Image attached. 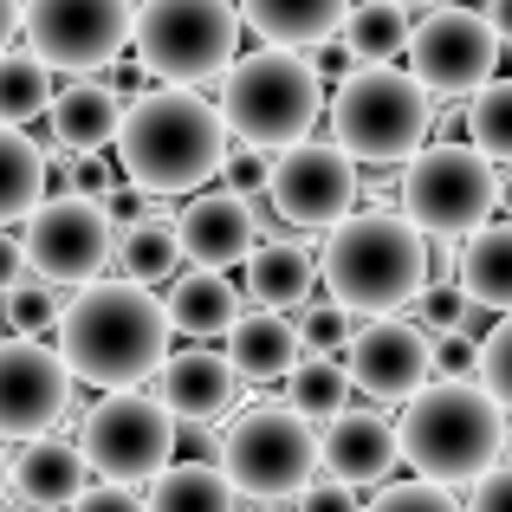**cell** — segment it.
I'll return each instance as SVG.
<instances>
[{"mask_svg":"<svg viewBox=\"0 0 512 512\" xmlns=\"http://www.w3.org/2000/svg\"><path fill=\"white\" fill-rule=\"evenodd\" d=\"M169 331H175L169 305L150 299V286H137V279H98V286H78V299L65 305L59 350H65L78 383L111 396V389H137L150 376H163Z\"/></svg>","mask_w":512,"mask_h":512,"instance_id":"6da1fadb","label":"cell"},{"mask_svg":"<svg viewBox=\"0 0 512 512\" xmlns=\"http://www.w3.org/2000/svg\"><path fill=\"white\" fill-rule=\"evenodd\" d=\"M234 130H227L221 104H208L195 85H150L124 111V137H117V169L150 195H195L208 175L227 169Z\"/></svg>","mask_w":512,"mask_h":512,"instance_id":"7a4b0ae2","label":"cell"},{"mask_svg":"<svg viewBox=\"0 0 512 512\" xmlns=\"http://www.w3.org/2000/svg\"><path fill=\"white\" fill-rule=\"evenodd\" d=\"M396 428H402V461L422 480H441V487L487 480L512 441L506 402L480 376H441V383H428L422 396H409Z\"/></svg>","mask_w":512,"mask_h":512,"instance_id":"3957f363","label":"cell"},{"mask_svg":"<svg viewBox=\"0 0 512 512\" xmlns=\"http://www.w3.org/2000/svg\"><path fill=\"white\" fill-rule=\"evenodd\" d=\"M325 292L389 318L428 292V234L402 208H357L325 234Z\"/></svg>","mask_w":512,"mask_h":512,"instance_id":"277c9868","label":"cell"},{"mask_svg":"<svg viewBox=\"0 0 512 512\" xmlns=\"http://www.w3.org/2000/svg\"><path fill=\"white\" fill-rule=\"evenodd\" d=\"M325 78H318L305 46H253L234 59V72L221 78V117L234 130V143H260V150H292L312 137V124L325 117Z\"/></svg>","mask_w":512,"mask_h":512,"instance_id":"5b68a950","label":"cell"},{"mask_svg":"<svg viewBox=\"0 0 512 512\" xmlns=\"http://www.w3.org/2000/svg\"><path fill=\"white\" fill-rule=\"evenodd\" d=\"M331 137L370 169H402L435 137V91L402 65H357L331 91Z\"/></svg>","mask_w":512,"mask_h":512,"instance_id":"8992f818","label":"cell"},{"mask_svg":"<svg viewBox=\"0 0 512 512\" xmlns=\"http://www.w3.org/2000/svg\"><path fill=\"white\" fill-rule=\"evenodd\" d=\"M240 0H137V59L156 85H208L240 59Z\"/></svg>","mask_w":512,"mask_h":512,"instance_id":"52a82bcc","label":"cell"},{"mask_svg":"<svg viewBox=\"0 0 512 512\" xmlns=\"http://www.w3.org/2000/svg\"><path fill=\"white\" fill-rule=\"evenodd\" d=\"M402 214L428 240H467L506 208V175L480 143H428L415 163H402Z\"/></svg>","mask_w":512,"mask_h":512,"instance_id":"ba28073f","label":"cell"},{"mask_svg":"<svg viewBox=\"0 0 512 512\" xmlns=\"http://www.w3.org/2000/svg\"><path fill=\"white\" fill-rule=\"evenodd\" d=\"M221 467L247 500H299L325 467V428L292 402L247 409L221 435Z\"/></svg>","mask_w":512,"mask_h":512,"instance_id":"9c48e42d","label":"cell"},{"mask_svg":"<svg viewBox=\"0 0 512 512\" xmlns=\"http://www.w3.org/2000/svg\"><path fill=\"white\" fill-rule=\"evenodd\" d=\"M78 448L91 454L98 480L117 487H156L182 454V422L169 415L163 396H137V389H111L91 402L78 422Z\"/></svg>","mask_w":512,"mask_h":512,"instance_id":"30bf717a","label":"cell"},{"mask_svg":"<svg viewBox=\"0 0 512 512\" xmlns=\"http://www.w3.org/2000/svg\"><path fill=\"white\" fill-rule=\"evenodd\" d=\"M26 46L59 72H111L137 46V0H26Z\"/></svg>","mask_w":512,"mask_h":512,"instance_id":"8fae6325","label":"cell"},{"mask_svg":"<svg viewBox=\"0 0 512 512\" xmlns=\"http://www.w3.org/2000/svg\"><path fill=\"white\" fill-rule=\"evenodd\" d=\"M506 39L493 33L487 13L474 7H435L409 39V72L435 91L441 104H467L474 91H487L500 78Z\"/></svg>","mask_w":512,"mask_h":512,"instance_id":"7c38bea8","label":"cell"},{"mask_svg":"<svg viewBox=\"0 0 512 512\" xmlns=\"http://www.w3.org/2000/svg\"><path fill=\"white\" fill-rule=\"evenodd\" d=\"M20 247L46 286H98L104 266L117 260V221L104 201L65 195V201H46L20 227Z\"/></svg>","mask_w":512,"mask_h":512,"instance_id":"4fadbf2b","label":"cell"},{"mask_svg":"<svg viewBox=\"0 0 512 512\" xmlns=\"http://www.w3.org/2000/svg\"><path fill=\"white\" fill-rule=\"evenodd\" d=\"M273 214L299 234H331L357 214V156L338 137H305L273 156Z\"/></svg>","mask_w":512,"mask_h":512,"instance_id":"5bb4252c","label":"cell"},{"mask_svg":"<svg viewBox=\"0 0 512 512\" xmlns=\"http://www.w3.org/2000/svg\"><path fill=\"white\" fill-rule=\"evenodd\" d=\"M72 383L78 376L59 344L7 338V350H0V435L7 441L59 435L65 409H72Z\"/></svg>","mask_w":512,"mask_h":512,"instance_id":"9a60e30c","label":"cell"},{"mask_svg":"<svg viewBox=\"0 0 512 512\" xmlns=\"http://www.w3.org/2000/svg\"><path fill=\"white\" fill-rule=\"evenodd\" d=\"M344 363H350L363 396L409 402V396H422L428 376H435V344H428L422 325H402V318L389 312V318H370V325L357 331V344H350Z\"/></svg>","mask_w":512,"mask_h":512,"instance_id":"2e32d148","label":"cell"},{"mask_svg":"<svg viewBox=\"0 0 512 512\" xmlns=\"http://www.w3.org/2000/svg\"><path fill=\"white\" fill-rule=\"evenodd\" d=\"M175 234H182L188 260L195 266H247L253 247H260V214H253V195L240 188H208V195H188V208L175 214Z\"/></svg>","mask_w":512,"mask_h":512,"instance_id":"e0dca14e","label":"cell"},{"mask_svg":"<svg viewBox=\"0 0 512 512\" xmlns=\"http://www.w3.org/2000/svg\"><path fill=\"white\" fill-rule=\"evenodd\" d=\"M402 461V428L376 409H344L325 422V467L331 480H350V487H389Z\"/></svg>","mask_w":512,"mask_h":512,"instance_id":"ac0fdd59","label":"cell"},{"mask_svg":"<svg viewBox=\"0 0 512 512\" xmlns=\"http://www.w3.org/2000/svg\"><path fill=\"white\" fill-rule=\"evenodd\" d=\"M156 396L169 402L175 422H221L240 396V370H234L227 350H208V344L169 350L163 376H156Z\"/></svg>","mask_w":512,"mask_h":512,"instance_id":"d6986e66","label":"cell"},{"mask_svg":"<svg viewBox=\"0 0 512 512\" xmlns=\"http://www.w3.org/2000/svg\"><path fill=\"white\" fill-rule=\"evenodd\" d=\"M91 454L78 441H59V435H39V441H20L13 454V500L39 506V512H72L78 500L91 493Z\"/></svg>","mask_w":512,"mask_h":512,"instance_id":"ffe728a7","label":"cell"},{"mask_svg":"<svg viewBox=\"0 0 512 512\" xmlns=\"http://www.w3.org/2000/svg\"><path fill=\"white\" fill-rule=\"evenodd\" d=\"M227 357H234L240 383H260L266 389V383H286L312 350H305V325H292L286 312L260 305V312H247L234 331H227Z\"/></svg>","mask_w":512,"mask_h":512,"instance_id":"44dd1931","label":"cell"},{"mask_svg":"<svg viewBox=\"0 0 512 512\" xmlns=\"http://www.w3.org/2000/svg\"><path fill=\"white\" fill-rule=\"evenodd\" d=\"M163 305H169V325L182 331V338H195V344L227 338V331L247 318L240 312V286L221 273V266H188V273H175Z\"/></svg>","mask_w":512,"mask_h":512,"instance_id":"7402d4cb","label":"cell"},{"mask_svg":"<svg viewBox=\"0 0 512 512\" xmlns=\"http://www.w3.org/2000/svg\"><path fill=\"white\" fill-rule=\"evenodd\" d=\"M312 279H325V260H312V247H305V240L266 234L260 247H253V260H247V299L286 312V305H305V299H312Z\"/></svg>","mask_w":512,"mask_h":512,"instance_id":"603a6c76","label":"cell"},{"mask_svg":"<svg viewBox=\"0 0 512 512\" xmlns=\"http://www.w3.org/2000/svg\"><path fill=\"white\" fill-rule=\"evenodd\" d=\"M124 111L130 104L117 98L111 85H98V78H78V85L59 91V104H52V137H59V150H104V143L124 137Z\"/></svg>","mask_w":512,"mask_h":512,"instance_id":"cb8c5ba5","label":"cell"},{"mask_svg":"<svg viewBox=\"0 0 512 512\" xmlns=\"http://www.w3.org/2000/svg\"><path fill=\"white\" fill-rule=\"evenodd\" d=\"M350 7L357 0H240V13H247V26L260 39H273V46H305L312 52L318 39H338Z\"/></svg>","mask_w":512,"mask_h":512,"instance_id":"d4e9b609","label":"cell"},{"mask_svg":"<svg viewBox=\"0 0 512 512\" xmlns=\"http://www.w3.org/2000/svg\"><path fill=\"white\" fill-rule=\"evenodd\" d=\"M454 273L474 292L480 312H512V214L467 234V247L454 253Z\"/></svg>","mask_w":512,"mask_h":512,"instance_id":"484cf974","label":"cell"},{"mask_svg":"<svg viewBox=\"0 0 512 512\" xmlns=\"http://www.w3.org/2000/svg\"><path fill=\"white\" fill-rule=\"evenodd\" d=\"M46 169H52V156L26 130L7 124V137H0V221L7 227H26L46 208Z\"/></svg>","mask_w":512,"mask_h":512,"instance_id":"4316f807","label":"cell"},{"mask_svg":"<svg viewBox=\"0 0 512 512\" xmlns=\"http://www.w3.org/2000/svg\"><path fill=\"white\" fill-rule=\"evenodd\" d=\"M247 493L227 480L221 461H182L150 487V512H240Z\"/></svg>","mask_w":512,"mask_h":512,"instance_id":"83f0119b","label":"cell"},{"mask_svg":"<svg viewBox=\"0 0 512 512\" xmlns=\"http://www.w3.org/2000/svg\"><path fill=\"white\" fill-rule=\"evenodd\" d=\"M52 72H59V65L39 59L33 46H13L7 59H0V124L26 130L33 117H52V104H59Z\"/></svg>","mask_w":512,"mask_h":512,"instance_id":"f1b7e54d","label":"cell"},{"mask_svg":"<svg viewBox=\"0 0 512 512\" xmlns=\"http://www.w3.org/2000/svg\"><path fill=\"white\" fill-rule=\"evenodd\" d=\"M188 260L182 234H175L169 214H150V221L137 227H117V266H124V279H137V286H163L175 279V266Z\"/></svg>","mask_w":512,"mask_h":512,"instance_id":"f546056e","label":"cell"},{"mask_svg":"<svg viewBox=\"0 0 512 512\" xmlns=\"http://www.w3.org/2000/svg\"><path fill=\"white\" fill-rule=\"evenodd\" d=\"M344 39L357 46L363 65H396L415 39V20H409L402 0H357L350 20H344Z\"/></svg>","mask_w":512,"mask_h":512,"instance_id":"4dcf8cb0","label":"cell"},{"mask_svg":"<svg viewBox=\"0 0 512 512\" xmlns=\"http://www.w3.org/2000/svg\"><path fill=\"white\" fill-rule=\"evenodd\" d=\"M350 389H357V376H350L344 357H305L299 370L286 376V402H292V409H305L312 422H331V415H344Z\"/></svg>","mask_w":512,"mask_h":512,"instance_id":"1f68e13d","label":"cell"},{"mask_svg":"<svg viewBox=\"0 0 512 512\" xmlns=\"http://www.w3.org/2000/svg\"><path fill=\"white\" fill-rule=\"evenodd\" d=\"M467 117H474L480 150L512 169V78H493L487 91H474V98H467Z\"/></svg>","mask_w":512,"mask_h":512,"instance_id":"d6a6232c","label":"cell"},{"mask_svg":"<svg viewBox=\"0 0 512 512\" xmlns=\"http://www.w3.org/2000/svg\"><path fill=\"white\" fill-rule=\"evenodd\" d=\"M305 350L312 357H350V344H357V305L344 299H305Z\"/></svg>","mask_w":512,"mask_h":512,"instance_id":"836d02e7","label":"cell"},{"mask_svg":"<svg viewBox=\"0 0 512 512\" xmlns=\"http://www.w3.org/2000/svg\"><path fill=\"white\" fill-rule=\"evenodd\" d=\"M363 512H467L454 500V487H441V480H389V487H376V500Z\"/></svg>","mask_w":512,"mask_h":512,"instance_id":"e575fe53","label":"cell"},{"mask_svg":"<svg viewBox=\"0 0 512 512\" xmlns=\"http://www.w3.org/2000/svg\"><path fill=\"white\" fill-rule=\"evenodd\" d=\"M467 318H474V292L467 286H428L415 299V325L428 338H454V331H467Z\"/></svg>","mask_w":512,"mask_h":512,"instance_id":"d590c367","label":"cell"},{"mask_svg":"<svg viewBox=\"0 0 512 512\" xmlns=\"http://www.w3.org/2000/svg\"><path fill=\"white\" fill-rule=\"evenodd\" d=\"M7 318H13V338H46V331H59L65 305L52 299V286L39 279V286H13L7 292Z\"/></svg>","mask_w":512,"mask_h":512,"instance_id":"8d00e7d4","label":"cell"},{"mask_svg":"<svg viewBox=\"0 0 512 512\" xmlns=\"http://www.w3.org/2000/svg\"><path fill=\"white\" fill-rule=\"evenodd\" d=\"M480 383H487L512 415V312H500V325L480 338Z\"/></svg>","mask_w":512,"mask_h":512,"instance_id":"74e56055","label":"cell"},{"mask_svg":"<svg viewBox=\"0 0 512 512\" xmlns=\"http://www.w3.org/2000/svg\"><path fill=\"white\" fill-rule=\"evenodd\" d=\"M221 175H227V188H240V195H260V188H273V156H266L260 143H234Z\"/></svg>","mask_w":512,"mask_h":512,"instance_id":"f35d334b","label":"cell"},{"mask_svg":"<svg viewBox=\"0 0 512 512\" xmlns=\"http://www.w3.org/2000/svg\"><path fill=\"white\" fill-rule=\"evenodd\" d=\"M312 65H318V78H325V85L338 91V85H344L350 72H357L363 59H357V46H350V39L338 33V39H318V46H312Z\"/></svg>","mask_w":512,"mask_h":512,"instance_id":"ab89813d","label":"cell"},{"mask_svg":"<svg viewBox=\"0 0 512 512\" xmlns=\"http://www.w3.org/2000/svg\"><path fill=\"white\" fill-rule=\"evenodd\" d=\"M299 512H363V500H357L350 480H312L299 493Z\"/></svg>","mask_w":512,"mask_h":512,"instance_id":"60d3db41","label":"cell"},{"mask_svg":"<svg viewBox=\"0 0 512 512\" xmlns=\"http://www.w3.org/2000/svg\"><path fill=\"white\" fill-rule=\"evenodd\" d=\"M467 512H512V461H500L487 480H474V500Z\"/></svg>","mask_w":512,"mask_h":512,"instance_id":"b9f144b4","label":"cell"},{"mask_svg":"<svg viewBox=\"0 0 512 512\" xmlns=\"http://www.w3.org/2000/svg\"><path fill=\"white\" fill-rule=\"evenodd\" d=\"M435 370L441 376H480V344H467V331L435 344Z\"/></svg>","mask_w":512,"mask_h":512,"instance_id":"7bdbcfd3","label":"cell"},{"mask_svg":"<svg viewBox=\"0 0 512 512\" xmlns=\"http://www.w3.org/2000/svg\"><path fill=\"white\" fill-rule=\"evenodd\" d=\"M72 512H150V500H137V493L117 487V480H98V487H91Z\"/></svg>","mask_w":512,"mask_h":512,"instance_id":"ee69618b","label":"cell"},{"mask_svg":"<svg viewBox=\"0 0 512 512\" xmlns=\"http://www.w3.org/2000/svg\"><path fill=\"white\" fill-rule=\"evenodd\" d=\"M487 20H493V33L506 39V52H512V0H493V7H487Z\"/></svg>","mask_w":512,"mask_h":512,"instance_id":"f6af8a7d","label":"cell"},{"mask_svg":"<svg viewBox=\"0 0 512 512\" xmlns=\"http://www.w3.org/2000/svg\"><path fill=\"white\" fill-rule=\"evenodd\" d=\"M0 512H39V506H26V500H13V506H0Z\"/></svg>","mask_w":512,"mask_h":512,"instance_id":"bcb514c9","label":"cell"},{"mask_svg":"<svg viewBox=\"0 0 512 512\" xmlns=\"http://www.w3.org/2000/svg\"><path fill=\"white\" fill-rule=\"evenodd\" d=\"M402 7H409V13H415V7H441V0H402Z\"/></svg>","mask_w":512,"mask_h":512,"instance_id":"7dc6e473","label":"cell"},{"mask_svg":"<svg viewBox=\"0 0 512 512\" xmlns=\"http://www.w3.org/2000/svg\"><path fill=\"white\" fill-rule=\"evenodd\" d=\"M506 214H512V169H506Z\"/></svg>","mask_w":512,"mask_h":512,"instance_id":"c3c4849f","label":"cell"},{"mask_svg":"<svg viewBox=\"0 0 512 512\" xmlns=\"http://www.w3.org/2000/svg\"><path fill=\"white\" fill-rule=\"evenodd\" d=\"M260 512H279V506H260Z\"/></svg>","mask_w":512,"mask_h":512,"instance_id":"681fc988","label":"cell"}]
</instances>
